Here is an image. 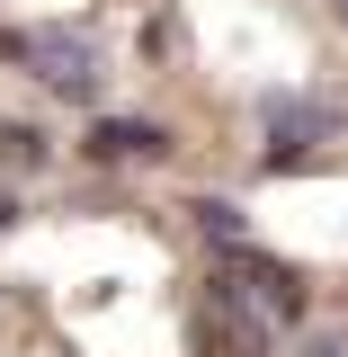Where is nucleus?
Here are the masks:
<instances>
[{
  "instance_id": "f257e3e1",
  "label": "nucleus",
  "mask_w": 348,
  "mask_h": 357,
  "mask_svg": "<svg viewBox=\"0 0 348 357\" xmlns=\"http://www.w3.org/2000/svg\"><path fill=\"white\" fill-rule=\"evenodd\" d=\"M188 340H197V357H268V349H277V321H268L241 286L206 277L197 304H188Z\"/></svg>"
},
{
  "instance_id": "f03ea898",
  "label": "nucleus",
  "mask_w": 348,
  "mask_h": 357,
  "mask_svg": "<svg viewBox=\"0 0 348 357\" xmlns=\"http://www.w3.org/2000/svg\"><path fill=\"white\" fill-rule=\"evenodd\" d=\"M18 54H27V72H36L54 98H98L107 54H98V36H89V27H36Z\"/></svg>"
},
{
  "instance_id": "7ed1b4c3",
  "label": "nucleus",
  "mask_w": 348,
  "mask_h": 357,
  "mask_svg": "<svg viewBox=\"0 0 348 357\" xmlns=\"http://www.w3.org/2000/svg\"><path fill=\"white\" fill-rule=\"evenodd\" d=\"M268 170H304L312 143H331L340 134V107L331 98H295V89H268Z\"/></svg>"
},
{
  "instance_id": "20e7f679",
  "label": "nucleus",
  "mask_w": 348,
  "mask_h": 357,
  "mask_svg": "<svg viewBox=\"0 0 348 357\" xmlns=\"http://www.w3.org/2000/svg\"><path fill=\"white\" fill-rule=\"evenodd\" d=\"M215 277H223V286H241V295H250V304H259L277 331H295V321H304V304H312L304 277H295L286 259H268V250H250V241H241V250H223Z\"/></svg>"
},
{
  "instance_id": "39448f33",
  "label": "nucleus",
  "mask_w": 348,
  "mask_h": 357,
  "mask_svg": "<svg viewBox=\"0 0 348 357\" xmlns=\"http://www.w3.org/2000/svg\"><path fill=\"white\" fill-rule=\"evenodd\" d=\"M81 152L98 161V170H126V161H161L170 134L152 126V116H98V126L81 134Z\"/></svg>"
},
{
  "instance_id": "423d86ee",
  "label": "nucleus",
  "mask_w": 348,
  "mask_h": 357,
  "mask_svg": "<svg viewBox=\"0 0 348 357\" xmlns=\"http://www.w3.org/2000/svg\"><path fill=\"white\" fill-rule=\"evenodd\" d=\"M188 215H197V232H206L215 250H241V241H250V223H241V206H223V197H197Z\"/></svg>"
},
{
  "instance_id": "0eeeda50",
  "label": "nucleus",
  "mask_w": 348,
  "mask_h": 357,
  "mask_svg": "<svg viewBox=\"0 0 348 357\" xmlns=\"http://www.w3.org/2000/svg\"><path fill=\"white\" fill-rule=\"evenodd\" d=\"M0 161H9V170H45V161H54V134L45 126H0Z\"/></svg>"
},
{
  "instance_id": "6e6552de",
  "label": "nucleus",
  "mask_w": 348,
  "mask_h": 357,
  "mask_svg": "<svg viewBox=\"0 0 348 357\" xmlns=\"http://www.w3.org/2000/svg\"><path fill=\"white\" fill-rule=\"evenodd\" d=\"M304 357H348V340H340V331H312V340H304Z\"/></svg>"
},
{
  "instance_id": "1a4fd4ad",
  "label": "nucleus",
  "mask_w": 348,
  "mask_h": 357,
  "mask_svg": "<svg viewBox=\"0 0 348 357\" xmlns=\"http://www.w3.org/2000/svg\"><path fill=\"white\" fill-rule=\"evenodd\" d=\"M9 223H18V197H0V232H9Z\"/></svg>"
},
{
  "instance_id": "9d476101",
  "label": "nucleus",
  "mask_w": 348,
  "mask_h": 357,
  "mask_svg": "<svg viewBox=\"0 0 348 357\" xmlns=\"http://www.w3.org/2000/svg\"><path fill=\"white\" fill-rule=\"evenodd\" d=\"M331 9H340V27H348V0H331Z\"/></svg>"
}]
</instances>
